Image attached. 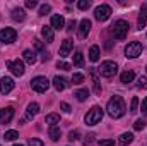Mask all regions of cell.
<instances>
[{
	"mask_svg": "<svg viewBox=\"0 0 147 146\" xmlns=\"http://www.w3.org/2000/svg\"><path fill=\"white\" fill-rule=\"evenodd\" d=\"M106 110H108L110 117H113V119H120V117H123V115H125V110H127V107H125L123 98H121V96H118V95H115L110 102H108Z\"/></svg>",
	"mask_w": 147,
	"mask_h": 146,
	"instance_id": "obj_1",
	"label": "cell"
},
{
	"mask_svg": "<svg viewBox=\"0 0 147 146\" xmlns=\"http://www.w3.org/2000/svg\"><path fill=\"white\" fill-rule=\"evenodd\" d=\"M103 115H105L103 108L96 105V107H92V108L86 113L84 120H86V124H87V126H96V124H99V122L103 120Z\"/></svg>",
	"mask_w": 147,
	"mask_h": 146,
	"instance_id": "obj_2",
	"label": "cell"
},
{
	"mask_svg": "<svg viewBox=\"0 0 147 146\" xmlns=\"http://www.w3.org/2000/svg\"><path fill=\"white\" fill-rule=\"evenodd\" d=\"M128 23L127 21H123V19H120V21H116L113 26H111V31H113V36L116 38V40H125L127 35H128Z\"/></svg>",
	"mask_w": 147,
	"mask_h": 146,
	"instance_id": "obj_3",
	"label": "cell"
},
{
	"mask_svg": "<svg viewBox=\"0 0 147 146\" xmlns=\"http://www.w3.org/2000/svg\"><path fill=\"white\" fill-rule=\"evenodd\" d=\"M116 72H118V65L113 60H105L101 64V67L98 69V74L103 76V77H113Z\"/></svg>",
	"mask_w": 147,
	"mask_h": 146,
	"instance_id": "obj_4",
	"label": "cell"
},
{
	"mask_svg": "<svg viewBox=\"0 0 147 146\" xmlns=\"http://www.w3.org/2000/svg\"><path fill=\"white\" fill-rule=\"evenodd\" d=\"M31 88H33L36 93H45V91H48V88H50V81H48L45 76H36V77L31 79Z\"/></svg>",
	"mask_w": 147,
	"mask_h": 146,
	"instance_id": "obj_5",
	"label": "cell"
},
{
	"mask_svg": "<svg viewBox=\"0 0 147 146\" xmlns=\"http://www.w3.org/2000/svg\"><path fill=\"white\" fill-rule=\"evenodd\" d=\"M142 53V45L139 41H130L125 46V57L127 59H137Z\"/></svg>",
	"mask_w": 147,
	"mask_h": 146,
	"instance_id": "obj_6",
	"label": "cell"
},
{
	"mask_svg": "<svg viewBox=\"0 0 147 146\" xmlns=\"http://www.w3.org/2000/svg\"><path fill=\"white\" fill-rule=\"evenodd\" d=\"M111 16V7L110 5H106V3H103V5H98L96 7V10H94V17L98 19V21H101V23H105V21H108Z\"/></svg>",
	"mask_w": 147,
	"mask_h": 146,
	"instance_id": "obj_7",
	"label": "cell"
},
{
	"mask_svg": "<svg viewBox=\"0 0 147 146\" xmlns=\"http://www.w3.org/2000/svg\"><path fill=\"white\" fill-rule=\"evenodd\" d=\"M16 38H17L16 29H12V28H3V29H0V41H2V43H14Z\"/></svg>",
	"mask_w": 147,
	"mask_h": 146,
	"instance_id": "obj_8",
	"label": "cell"
},
{
	"mask_svg": "<svg viewBox=\"0 0 147 146\" xmlns=\"http://www.w3.org/2000/svg\"><path fill=\"white\" fill-rule=\"evenodd\" d=\"M14 86H16V83H14L12 77L5 76V77L0 79V93H2V95H9V93L14 89Z\"/></svg>",
	"mask_w": 147,
	"mask_h": 146,
	"instance_id": "obj_9",
	"label": "cell"
},
{
	"mask_svg": "<svg viewBox=\"0 0 147 146\" xmlns=\"http://www.w3.org/2000/svg\"><path fill=\"white\" fill-rule=\"evenodd\" d=\"M7 67L12 71V74L14 76H24V72H26V69H24V62L22 60H12V62H7Z\"/></svg>",
	"mask_w": 147,
	"mask_h": 146,
	"instance_id": "obj_10",
	"label": "cell"
},
{
	"mask_svg": "<svg viewBox=\"0 0 147 146\" xmlns=\"http://www.w3.org/2000/svg\"><path fill=\"white\" fill-rule=\"evenodd\" d=\"M91 28H92L91 21H89V19H82V21H80V24H79V31H77V35H79V38H80V40L87 38V35H89V31H91Z\"/></svg>",
	"mask_w": 147,
	"mask_h": 146,
	"instance_id": "obj_11",
	"label": "cell"
},
{
	"mask_svg": "<svg viewBox=\"0 0 147 146\" xmlns=\"http://www.w3.org/2000/svg\"><path fill=\"white\" fill-rule=\"evenodd\" d=\"M12 119H14V108L12 107L0 108V124H9Z\"/></svg>",
	"mask_w": 147,
	"mask_h": 146,
	"instance_id": "obj_12",
	"label": "cell"
},
{
	"mask_svg": "<svg viewBox=\"0 0 147 146\" xmlns=\"http://www.w3.org/2000/svg\"><path fill=\"white\" fill-rule=\"evenodd\" d=\"M74 48V41L70 38H67V40H63V43H62V46H60V57L63 59V57H69V53L72 52Z\"/></svg>",
	"mask_w": 147,
	"mask_h": 146,
	"instance_id": "obj_13",
	"label": "cell"
},
{
	"mask_svg": "<svg viewBox=\"0 0 147 146\" xmlns=\"http://www.w3.org/2000/svg\"><path fill=\"white\" fill-rule=\"evenodd\" d=\"M53 86H55L57 91H63V89L69 86V83H67L65 77H62V76H55V77H53Z\"/></svg>",
	"mask_w": 147,
	"mask_h": 146,
	"instance_id": "obj_14",
	"label": "cell"
},
{
	"mask_svg": "<svg viewBox=\"0 0 147 146\" xmlns=\"http://www.w3.org/2000/svg\"><path fill=\"white\" fill-rule=\"evenodd\" d=\"M63 26H65V19H63L60 14L51 16V28H53V29H62Z\"/></svg>",
	"mask_w": 147,
	"mask_h": 146,
	"instance_id": "obj_15",
	"label": "cell"
},
{
	"mask_svg": "<svg viewBox=\"0 0 147 146\" xmlns=\"http://www.w3.org/2000/svg\"><path fill=\"white\" fill-rule=\"evenodd\" d=\"M41 35L46 40V43H51L53 38H55V33H53V28H51V26H43V28H41Z\"/></svg>",
	"mask_w": 147,
	"mask_h": 146,
	"instance_id": "obj_16",
	"label": "cell"
},
{
	"mask_svg": "<svg viewBox=\"0 0 147 146\" xmlns=\"http://www.w3.org/2000/svg\"><path fill=\"white\" fill-rule=\"evenodd\" d=\"M132 141H134V134H132V132H123V134L120 136V139H118V145L120 146H128Z\"/></svg>",
	"mask_w": 147,
	"mask_h": 146,
	"instance_id": "obj_17",
	"label": "cell"
},
{
	"mask_svg": "<svg viewBox=\"0 0 147 146\" xmlns=\"http://www.w3.org/2000/svg\"><path fill=\"white\" fill-rule=\"evenodd\" d=\"M12 19L14 21H24L26 19V12H24V9H21V7H16L14 10H12Z\"/></svg>",
	"mask_w": 147,
	"mask_h": 146,
	"instance_id": "obj_18",
	"label": "cell"
},
{
	"mask_svg": "<svg viewBox=\"0 0 147 146\" xmlns=\"http://www.w3.org/2000/svg\"><path fill=\"white\" fill-rule=\"evenodd\" d=\"M22 59H24V62H28V64H34L36 62V53L33 52V50H24L22 52Z\"/></svg>",
	"mask_w": 147,
	"mask_h": 146,
	"instance_id": "obj_19",
	"label": "cell"
},
{
	"mask_svg": "<svg viewBox=\"0 0 147 146\" xmlns=\"http://www.w3.org/2000/svg\"><path fill=\"white\" fill-rule=\"evenodd\" d=\"M135 79V72L134 71H125V72H121L120 76V81L123 83V84H128V83H132Z\"/></svg>",
	"mask_w": 147,
	"mask_h": 146,
	"instance_id": "obj_20",
	"label": "cell"
},
{
	"mask_svg": "<svg viewBox=\"0 0 147 146\" xmlns=\"http://www.w3.org/2000/svg\"><path fill=\"white\" fill-rule=\"evenodd\" d=\"M89 74H91V77H92V84H94V93H96V95H99V93H101V86H99L98 72H96L94 69H91V71H89Z\"/></svg>",
	"mask_w": 147,
	"mask_h": 146,
	"instance_id": "obj_21",
	"label": "cell"
},
{
	"mask_svg": "<svg viewBox=\"0 0 147 146\" xmlns=\"http://www.w3.org/2000/svg\"><path fill=\"white\" fill-rule=\"evenodd\" d=\"M45 122L50 124V127H53V126H57V124L60 122V115H58V113H48L46 119H45Z\"/></svg>",
	"mask_w": 147,
	"mask_h": 146,
	"instance_id": "obj_22",
	"label": "cell"
},
{
	"mask_svg": "<svg viewBox=\"0 0 147 146\" xmlns=\"http://www.w3.org/2000/svg\"><path fill=\"white\" fill-rule=\"evenodd\" d=\"M48 136L51 138V141H58V139H60V136H62V132H60V127H57V126L50 127V129H48Z\"/></svg>",
	"mask_w": 147,
	"mask_h": 146,
	"instance_id": "obj_23",
	"label": "cell"
},
{
	"mask_svg": "<svg viewBox=\"0 0 147 146\" xmlns=\"http://www.w3.org/2000/svg\"><path fill=\"white\" fill-rule=\"evenodd\" d=\"M89 59L91 62H98L99 60V46L98 45H92L91 50H89Z\"/></svg>",
	"mask_w": 147,
	"mask_h": 146,
	"instance_id": "obj_24",
	"label": "cell"
},
{
	"mask_svg": "<svg viewBox=\"0 0 147 146\" xmlns=\"http://www.w3.org/2000/svg\"><path fill=\"white\" fill-rule=\"evenodd\" d=\"M38 112H39V105L38 103H29L28 105V112H26V117L28 119H33Z\"/></svg>",
	"mask_w": 147,
	"mask_h": 146,
	"instance_id": "obj_25",
	"label": "cell"
},
{
	"mask_svg": "<svg viewBox=\"0 0 147 146\" xmlns=\"http://www.w3.org/2000/svg\"><path fill=\"white\" fill-rule=\"evenodd\" d=\"M146 21H147V5H142L140 16H139V28H140V29L146 26Z\"/></svg>",
	"mask_w": 147,
	"mask_h": 146,
	"instance_id": "obj_26",
	"label": "cell"
},
{
	"mask_svg": "<svg viewBox=\"0 0 147 146\" xmlns=\"http://www.w3.org/2000/svg\"><path fill=\"white\" fill-rule=\"evenodd\" d=\"M74 65H77V67L84 65V55H82V52H75L74 53Z\"/></svg>",
	"mask_w": 147,
	"mask_h": 146,
	"instance_id": "obj_27",
	"label": "cell"
},
{
	"mask_svg": "<svg viewBox=\"0 0 147 146\" xmlns=\"http://www.w3.org/2000/svg\"><path fill=\"white\" fill-rule=\"evenodd\" d=\"M74 96H75L79 102H86V100H87V96H89V91H87V89H77Z\"/></svg>",
	"mask_w": 147,
	"mask_h": 146,
	"instance_id": "obj_28",
	"label": "cell"
},
{
	"mask_svg": "<svg viewBox=\"0 0 147 146\" xmlns=\"http://www.w3.org/2000/svg\"><path fill=\"white\" fill-rule=\"evenodd\" d=\"M19 138V132L17 131H7L5 134H3V139L5 141H14V139H17Z\"/></svg>",
	"mask_w": 147,
	"mask_h": 146,
	"instance_id": "obj_29",
	"label": "cell"
},
{
	"mask_svg": "<svg viewBox=\"0 0 147 146\" xmlns=\"http://www.w3.org/2000/svg\"><path fill=\"white\" fill-rule=\"evenodd\" d=\"M77 7H79L80 10H87V9L91 7V2H89V0H79Z\"/></svg>",
	"mask_w": 147,
	"mask_h": 146,
	"instance_id": "obj_30",
	"label": "cell"
},
{
	"mask_svg": "<svg viewBox=\"0 0 147 146\" xmlns=\"http://www.w3.org/2000/svg\"><path fill=\"white\" fill-rule=\"evenodd\" d=\"M51 12V7L48 5V3H43L41 7H39V16H46V14H50Z\"/></svg>",
	"mask_w": 147,
	"mask_h": 146,
	"instance_id": "obj_31",
	"label": "cell"
},
{
	"mask_svg": "<svg viewBox=\"0 0 147 146\" xmlns=\"http://www.w3.org/2000/svg\"><path fill=\"white\" fill-rule=\"evenodd\" d=\"M72 83L74 84H80V83H84V74H74L72 76Z\"/></svg>",
	"mask_w": 147,
	"mask_h": 146,
	"instance_id": "obj_32",
	"label": "cell"
},
{
	"mask_svg": "<svg viewBox=\"0 0 147 146\" xmlns=\"http://www.w3.org/2000/svg\"><path fill=\"white\" fill-rule=\"evenodd\" d=\"M146 127V122L142 120V119H139V120H135V124H134V129L135 131H142Z\"/></svg>",
	"mask_w": 147,
	"mask_h": 146,
	"instance_id": "obj_33",
	"label": "cell"
},
{
	"mask_svg": "<svg viewBox=\"0 0 147 146\" xmlns=\"http://www.w3.org/2000/svg\"><path fill=\"white\" fill-rule=\"evenodd\" d=\"M137 86H139V88H144V89H147V77H146V76H140V77H139Z\"/></svg>",
	"mask_w": 147,
	"mask_h": 146,
	"instance_id": "obj_34",
	"label": "cell"
},
{
	"mask_svg": "<svg viewBox=\"0 0 147 146\" xmlns=\"http://www.w3.org/2000/svg\"><path fill=\"white\" fill-rule=\"evenodd\" d=\"M28 145H29V146H45V145H43V141H41V139H38V138H31V139L28 141Z\"/></svg>",
	"mask_w": 147,
	"mask_h": 146,
	"instance_id": "obj_35",
	"label": "cell"
},
{
	"mask_svg": "<svg viewBox=\"0 0 147 146\" xmlns=\"http://www.w3.org/2000/svg\"><path fill=\"white\" fill-rule=\"evenodd\" d=\"M137 107H139V98H132V103H130V112L135 113L137 112Z\"/></svg>",
	"mask_w": 147,
	"mask_h": 146,
	"instance_id": "obj_36",
	"label": "cell"
},
{
	"mask_svg": "<svg viewBox=\"0 0 147 146\" xmlns=\"http://www.w3.org/2000/svg\"><path fill=\"white\" fill-rule=\"evenodd\" d=\"M57 67L62 69V71H70V64H67V62H58Z\"/></svg>",
	"mask_w": 147,
	"mask_h": 146,
	"instance_id": "obj_37",
	"label": "cell"
},
{
	"mask_svg": "<svg viewBox=\"0 0 147 146\" xmlns=\"http://www.w3.org/2000/svg\"><path fill=\"white\" fill-rule=\"evenodd\" d=\"M79 139V131H70L69 132V141H77Z\"/></svg>",
	"mask_w": 147,
	"mask_h": 146,
	"instance_id": "obj_38",
	"label": "cell"
},
{
	"mask_svg": "<svg viewBox=\"0 0 147 146\" xmlns=\"http://www.w3.org/2000/svg\"><path fill=\"white\" fill-rule=\"evenodd\" d=\"M60 108L63 110L65 113H70V112H72V108H70V105H69V103H65V102H62V103H60Z\"/></svg>",
	"mask_w": 147,
	"mask_h": 146,
	"instance_id": "obj_39",
	"label": "cell"
},
{
	"mask_svg": "<svg viewBox=\"0 0 147 146\" xmlns=\"http://www.w3.org/2000/svg\"><path fill=\"white\" fill-rule=\"evenodd\" d=\"M99 146H115V141L113 139H101Z\"/></svg>",
	"mask_w": 147,
	"mask_h": 146,
	"instance_id": "obj_40",
	"label": "cell"
},
{
	"mask_svg": "<svg viewBox=\"0 0 147 146\" xmlns=\"http://www.w3.org/2000/svg\"><path fill=\"white\" fill-rule=\"evenodd\" d=\"M36 5H38L36 0H26V7H28V9H34Z\"/></svg>",
	"mask_w": 147,
	"mask_h": 146,
	"instance_id": "obj_41",
	"label": "cell"
},
{
	"mask_svg": "<svg viewBox=\"0 0 147 146\" xmlns=\"http://www.w3.org/2000/svg\"><path fill=\"white\" fill-rule=\"evenodd\" d=\"M75 26H77V23H75V21H69V24H67V31H74V29H75Z\"/></svg>",
	"mask_w": 147,
	"mask_h": 146,
	"instance_id": "obj_42",
	"label": "cell"
},
{
	"mask_svg": "<svg viewBox=\"0 0 147 146\" xmlns=\"http://www.w3.org/2000/svg\"><path fill=\"white\" fill-rule=\"evenodd\" d=\"M92 138H94V134H89V136H86V141H84V145H86V146H87V145H92V141H94Z\"/></svg>",
	"mask_w": 147,
	"mask_h": 146,
	"instance_id": "obj_43",
	"label": "cell"
},
{
	"mask_svg": "<svg viewBox=\"0 0 147 146\" xmlns=\"http://www.w3.org/2000/svg\"><path fill=\"white\" fill-rule=\"evenodd\" d=\"M142 112L147 115V98H144V102H142Z\"/></svg>",
	"mask_w": 147,
	"mask_h": 146,
	"instance_id": "obj_44",
	"label": "cell"
},
{
	"mask_svg": "<svg viewBox=\"0 0 147 146\" xmlns=\"http://www.w3.org/2000/svg\"><path fill=\"white\" fill-rule=\"evenodd\" d=\"M34 45H36V48H38V50H43V43H41V41L34 40Z\"/></svg>",
	"mask_w": 147,
	"mask_h": 146,
	"instance_id": "obj_45",
	"label": "cell"
},
{
	"mask_svg": "<svg viewBox=\"0 0 147 146\" xmlns=\"http://www.w3.org/2000/svg\"><path fill=\"white\" fill-rule=\"evenodd\" d=\"M14 146H22V145H14Z\"/></svg>",
	"mask_w": 147,
	"mask_h": 146,
	"instance_id": "obj_46",
	"label": "cell"
}]
</instances>
